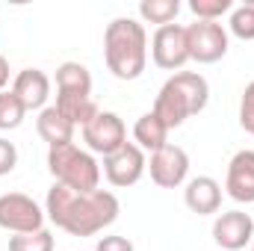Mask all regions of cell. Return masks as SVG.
<instances>
[{
    "instance_id": "1",
    "label": "cell",
    "mask_w": 254,
    "mask_h": 251,
    "mask_svg": "<svg viewBox=\"0 0 254 251\" xmlns=\"http://www.w3.org/2000/svg\"><path fill=\"white\" fill-rule=\"evenodd\" d=\"M119 198L110 189L77 192L54 184L45 198V216L71 237H95L119 219Z\"/></svg>"
},
{
    "instance_id": "2",
    "label": "cell",
    "mask_w": 254,
    "mask_h": 251,
    "mask_svg": "<svg viewBox=\"0 0 254 251\" xmlns=\"http://www.w3.org/2000/svg\"><path fill=\"white\" fill-rule=\"evenodd\" d=\"M104 60L113 77L136 80L148 65V33L136 18H113L104 30Z\"/></svg>"
},
{
    "instance_id": "3",
    "label": "cell",
    "mask_w": 254,
    "mask_h": 251,
    "mask_svg": "<svg viewBox=\"0 0 254 251\" xmlns=\"http://www.w3.org/2000/svg\"><path fill=\"white\" fill-rule=\"evenodd\" d=\"M210 101V86L207 80L198 74V71H178L172 74L163 89L157 92V101H154V116L169 127H181L187 119L198 116Z\"/></svg>"
},
{
    "instance_id": "4",
    "label": "cell",
    "mask_w": 254,
    "mask_h": 251,
    "mask_svg": "<svg viewBox=\"0 0 254 251\" xmlns=\"http://www.w3.org/2000/svg\"><path fill=\"white\" fill-rule=\"evenodd\" d=\"M48 172L54 175V184H63V187L77 189V192H92L101 184L98 160L89 151L77 148L74 142L48 148Z\"/></svg>"
},
{
    "instance_id": "5",
    "label": "cell",
    "mask_w": 254,
    "mask_h": 251,
    "mask_svg": "<svg viewBox=\"0 0 254 251\" xmlns=\"http://www.w3.org/2000/svg\"><path fill=\"white\" fill-rule=\"evenodd\" d=\"M45 210L24 192L0 195V228L12 234H36L45 231Z\"/></svg>"
},
{
    "instance_id": "6",
    "label": "cell",
    "mask_w": 254,
    "mask_h": 251,
    "mask_svg": "<svg viewBox=\"0 0 254 251\" xmlns=\"http://www.w3.org/2000/svg\"><path fill=\"white\" fill-rule=\"evenodd\" d=\"M187 42H190V60L201 65L219 63L231 48L228 30L219 21H195V24H190L187 27Z\"/></svg>"
},
{
    "instance_id": "7",
    "label": "cell",
    "mask_w": 254,
    "mask_h": 251,
    "mask_svg": "<svg viewBox=\"0 0 254 251\" xmlns=\"http://www.w3.org/2000/svg\"><path fill=\"white\" fill-rule=\"evenodd\" d=\"M151 60L163 71H181L190 63V42H187V27L181 24H166L157 27L151 39Z\"/></svg>"
},
{
    "instance_id": "8",
    "label": "cell",
    "mask_w": 254,
    "mask_h": 251,
    "mask_svg": "<svg viewBox=\"0 0 254 251\" xmlns=\"http://www.w3.org/2000/svg\"><path fill=\"white\" fill-rule=\"evenodd\" d=\"M83 142H86V148L92 154L110 157V154H116L119 148L127 145V127L116 113L101 110L89 125L83 127Z\"/></svg>"
},
{
    "instance_id": "9",
    "label": "cell",
    "mask_w": 254,
    "mask_h": 251,
    "mask_svg": "<svg viewBox=\"0 0 254 251\" xmlns=\"http://www.w3.org/2000/svg\"><path fill=\"white\" fill-rule=\"evenodd\" d=\"M148 172H151V181L160 189L184 187L187 178H190V154L181 145H166V148L151 154Z\"/></svg>"
},
{
    "instance_id": "10",
    "label": "cell",
    "mask_w": 254,
    "mask_h": 251,
    "mask_svg": "<svg viewBox=\"0 0 254 251\" xmlns=\"http://www.w3.org/2000/svg\"><path fill=\"white\" fill-rule=\"evenodd\" d=\"M145 169H148V157L133 142H127L125 148H119L116 154L104 157V175H107V181L113 187H119V189H127V187H133V184H139L142 175H145Z\"/></svg>"
},
{
    "instance_id": "11",
    "label": "cell",
    "mask_w": 254,
    "mask_h": 251,
    "mask_svg": "<svg viewBox=\"0 0 254 251\" xmlns=\"http://www.w3.org/2000/svg\"><path fill=\"white\" fill-rule=\"evenodd\" d=\"M213 240L219 251H240L252 246L254 240V219L243 210H228L219 213L213 222Z\"/></svg>"
},
{
    "instance_id": "12",
    "label": "cell",
    "mask_w": 254,
    "mask_h": 251,
    "mask_svg": "<svg viewBox=\"0 0 254 251\" xmlns=\"http://www.w3.org/2000/svg\"><path fill=\"white\" fill-rule=\"evenodd\" d=\"M225 192L237 204H254V151H237L228 163Z\"/></svg>"
},
{
    "instance_id": "13",
    "label": "cell",
    "mask_w": 254,
    "mask_h": 251,
    "mask_svg": "<svg viewBox=\"0 0 254 251\" xmlns=\"http://www.w3.org/2000/svg\"><path fill=\"white\" fill-rule=\"evenodd\" d=\"M12 92L21 98V104L27 107V113L30 110H39L42 113L45 104H48V98H51V77L42 68H24V71L15 74Z\"/></svg>"
},
{
    "instance_id": "14",
    "label": "cell",
    "mask_w": 254,
    "mask_h": 251,
    "mask_svg": "<svg viewBox=\"0 0 254 251\" xmlns=\"http://www.w3.org/2000/svg\"><path fill=\"white\" fill-rule=\"evenodd\" d=\"M184 201H187V207L195 216H213L222 207V187L210 175H198V178H192L187 184Z\"/></svg>"
},
{
    "instance_id": "15",
    "label": "cell",
    "mask_w": 254,
    "mask_h": 251,
    "mask_svg": "<svg viewBox=\"0 0 254 251\" xmlns=\"http://www.w3.org/2000/svg\"><path fill=\"white\" fill-rule=\"evenodd\" d=\"M57 98H92V74L83 63H63L57 68Z\"/></svg>"
},
{
    "instance_id": "16",
    "label": "cell",
    "mask_w": 254,
    "mask_h": 251,
    "mask_svg": "<svg viewBox=\"0 0 254 251\" xmlns=\"http://www.w3.org/2000/svg\"><path fill=\"white\" fill-rule=\"evenodd\" d=\"M36 130L39 136L48 142V148L54 145H65V142H74V125L65 119L57 107H45L36 119Z\"/></svg>"
},
{
    "instance_id": "17",
    "label": "cell",
    "mask_w": 254,
    "mask_h": 251,
    "mask_svg": "<svg viewBox=\"0 0 254 251\" xmlns=\"http://www.w3.org/2000/svg\"><path fill=\"white\" fill-rule=\"evenodd\" d=\"M133 145L142 148V151H151V154L169 145V127L154 116V110L136 119V125H133Z\"/></svg>"
},
{
    "instance_id": "18",
    "label": "cell",
    "mask_w": 254,
    "mask_h": 251,
    "mask_svg": "<svg viewBox=\"0 0 254 251\" xmlns=\"http://www.w3.org/2000/svg\"><path fill=\"white\" fill-rule=\"evenodd\" d=\"M181 12V0H142L139 3V18L148 24H172Z\"/></svg>"
},
{
    "instance_id": "19",
    "label": "cell",
    "mask_w": 254,
    "mask_h": 251,
    "mask_svg": "<svg viewBox=\"0 0 254 251\" xmlns=\"http://www.w3.org/2000/svg\"><path fill=\"white\" fill-rule=\"evenodd\" d=\"M27 116V107L21 104V98L9 89V92H0V130H15L21 127Z\"/></svg>"
},
{
    "instance_id": "20",
    "label": "cell",
    "mask_w": 254,
    "mask_h": 251,
    "mask_svg": "<svg viewBox=\"0 0 254 251\" xmlns=\"http://www.w3.org/2000/svg\"><path fill=\"white\" fill-rule=\"evenodd\" d=\"M228 30L243 42H254V3H243V6L231 9Z\"/></svg>"
},
{
    "instance_id": "21",
    "label": "cell",
    "mask_w": 254,
    "mask_h": 251,
    "mask_svg": "<svg viewBox=\"0 0 254 251\" xmlns=\"http://www.w3.org/2000/svg\"><path fill=\"white\" fill-rule=\"evenodd\" d=\"M54 234L36 231V234H15L9 237V251H54Z\"/></svg>"
},
{
    "instance_id": "22",
    "label": "cell",
    "mask_w": 254,
    "mask_h": 251,
    "mask_svg": "<svg viewBox=\"0 0 254 251\" xmlns=\"http://www.w3.org/2000/svg\"><path fill=\"white\" fill-rule=\"evenodd\" d=\"M190 9L195 21H219L222 15L234 9V3L231 0H190Z\"/></svg>"
},
{
    "instance_id": "23",
    "label": "cell",
    "mask_w": 254,
    "mask_h": 251,
    "mask_svg": "<svg viewBox=\"0 0 254 251\" xmlns=\"http://www.w3.org/2000/svg\"><path fill=\"white\" fill-rule=\"evenodd\" d=\"M240 127L254 136V80L243 89V98H240Z\"/></svg>"
},
{
    "instance_id": "24",
    "label": "cell",
    "mask_w": 254,
    "mask_h": 251,
    "mask_svg": "<svg viewBox=\"0 0 254 251\" xmlns=\"http://www.w3.org/2000/svg\"><path fill=\"white\" fill-rule=\"evenodd\" d=\"M15 166H18V148H15L9 139L0 136V178H3V175H12Z\"/></svg>"
},
{
    "instance_id": "25",
    "label": "cell",
    "mask_w": 254,
    "mask_h": 251,
    "mask_svg": "<svg viewBox=\"0 0 254 251\" xmlns=\"http://www.w3.org/2000/svg\"><path fill=\"white\" fill-rule=\"evenodd\" d=\"M95 251H136V249H133V243H130L127 237L113 234V237H101L98 246H95Z\"/></svg>"
},
{
    "instance_id": "26",
    "label": "cell",
    "mask_w": 254,
    "mask_h": 251,
    "mask_svg": "<svg viewBox=\"0 0 254 251\" xmlns=\"http://www.w3.org/2000/svg\"><path fill=\"white\" fill-rule=\"evenodd\" d=\"M6 83H9V60L0 54V92H6Z\"/></svg>"
},
{
    "instance_id": "27",
    "label": "cell",
    "mask_w": 254,
    "mask_h": 251,
    "mask_svg": "<svg viewBox=\"0 0 254 251\" xmlns=\"http://www.w3.org/2000/svg\"><path fill=\"white\" fill-rule=\"evenodd\" d=\"M252 251H254V240H252Z\"/></svg>"
},
{
    "instance_id": "28",
    "label": "cell",
    "mask_w": 254,
    "mask_h": 251,
    "mask_svg": "<svg viewBox=\"0 0 254 251\" xmlns=\"http://www.w3.org/2000/svg\"><path fill=\"white\" fill-rule=\"evenodd\" d=\"M216 251H219V249H216Z\"/></svg>"
}]
</instances>
